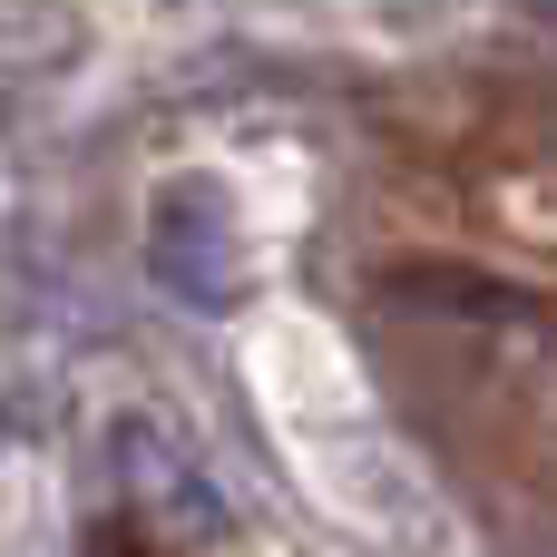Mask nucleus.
<instances>
[{
	"mask_svg": "<svg viewBox=\"0 0 557 557\" xmlns=\"http://www.w3.org/2000/svg\"><path fill=\"white\" fill-rule=\"evenodd\" d=\"M147 274L186 304V313H235L245 304V245H235V215H225V186L206 176H176L147 215Z\"/></svg>",
	"mask_w": 557,
	"mask_h": 557,
	"instance_id": "1",
	"label": "nucleus"
},
{
	"mask_svg": "<svg viewBox=\"0 0 557 557\" xmlns=\"http://www.w3.org/2000/svg\"><path fill=\"white\" fill-rule=\"evenodd\" d=\"M117 470L137 480V499L157 509V519H186V529H215V490L176 460V441H157L147 421L137 431H117Z\"/></svg>",
	"mask_w": 557,
	"mask_h": 557,
	"instance_id": "2",
	"label": "nucleus"
},
{
	"mask_svg": "<svg viewBox=\"0 0 557 557\" xmlns=\"http://www.w3.org/2000/svg\"><path fill=\"white\" fill-rule=\"evenodd\" d=\"M78 59V10L69 0H0V78H39Z\"/></svg>",
	"mask_w": 557,
	"mask_h": 557,
	"instance_id": "3",
	"label": "nucleus"
},
{
	"mask_svg": "<svg viewBox=\"0 0 557 557\" xmlns=\"http://www.w3.org/2000/svg\"><path fill=\"white\" fill-rule=\"evenodd\" d=\"M401 294L411 304H431V313H470V323H539V304L529 294H509V284H480V274H401Z\"/></svg>",
	"mask_w": 557,
	"mask_h": 557,
	"instance_id": "4",
	"label": "nucleus"
},
{
	"mask_svg": "<svg viewBox=\"0 0 557 557\" xmlns=\"http://www.w3.org/2000/svg\"><path fill=\"white\" fill-rule=\"evenodd\" d=\"M88 557H157V548H147V539L117 519V529H98V539H88Z\"/></svg>",
	"mask_w": 557,
	"mask_h": 557,
	"instance_id": "5",
	"label": "nucleus"
}]
</instances>
